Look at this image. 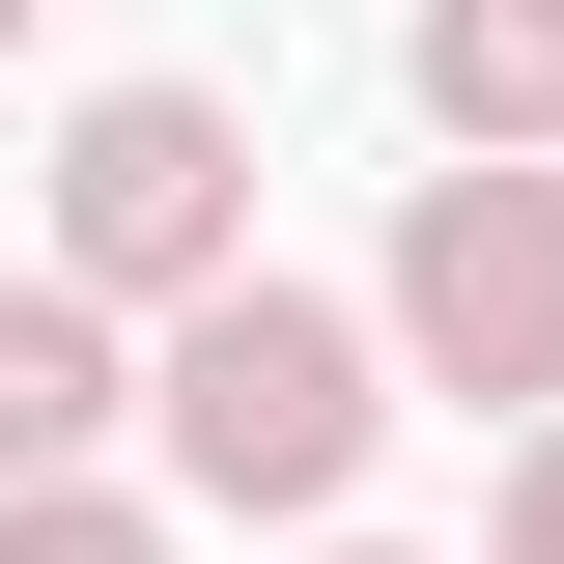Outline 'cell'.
Listing matches in <instances>:
<instances>
[{
  "mask_svg": "<svg viewBox=\"0 0 564 564\" xmlns=\"http://www.w3.org/2000/svg\"><path fill=\"white\" fill-rule=\"evenodd\" d=\"M141 423H170V480H198L226 536H339L367 423H395V311L226 282V311H170V339H141Z\"/></svg>",
  "mask_w": 564,
  "mask_h": 564,
  "instance_id": "6da1fadb",
  "label": "cell"
},
{
  "mask_svg": "<svg viewBox=\"0 0 564 564\" xmlns=\"http://www.w3.org/2000/svg\"><path fill=\"white\" fill-rule=\"evenodd\" d=\"M57 282L85 311H226V282H254V141H226V85H85L57 113Z\"/></svg>",
  "mask_w": 564,
  "mask_h": 564,
  "instance_id": "7a4b0ae2",
  "label": "cell"
},
{
  "mask_svg": "<svg viewBox=\"0 0 564 564\" xmlns=\"http://www.w3.org/2000/svg\"><path fill=\"white\" fill-rule=\"evenodd\" d=\"M395 367L564 423V170H423L395 198Z\"/></svg>",
  "mask_w": 564,
  "mask_h": 564,
  "instance_id": "3957f363",
  "label": "cell"
},
{
  "mask_svg": "<svg viewBox=\"0 0 564 564\" xmlns=\"http://www.w3.org/2000/svg\"><path fill=\"white\" fill-rule=\"evenodd\" d=\"M113 423H141V311H85V282L29 254L0 282V480H85Z\"/></svg>",
  "mask_w": 564,
  "mask_h": 564,
  "instance_id": "277c9868",
  "label": "cell"
},
{
  "mask_svg": "<svg viewBox=\"0 0 564 564\" xmlns=\"http://www.w3.org/2000/svg\"><path fill=\"white\" fill-rule=\"evenodd\" d=\"M395 85H423V141H452V170H564V0H423Z\"/></svg>",
  "mask_w": 564,
  "mask_h": 564,
  "instance_id": "5b68a950",
  "label": "cell"
},
{
  "mask_svg": "<svg viewBox=\"0 0 564 564\" xmlns=\"http://www.w3.org/2000/svg\"><path fill=\"white\" fill-rule=\"evenodd\" d=\"M0 564H170V508H113V480H0Z\"/></svg>",
  "mask_w": 564,
  "mask_h": 564,
  "instance_id": "8992f818",
  "label": "cell"
},
{
  "mask_svg": "<svg viewBox=\"0 0 564 564\" xmlns=\"http://www.w3.org/2000/svg\"><path fill=\"white\" fill-rule=\"evenodd\" d=\"M508 564H564V423H536V452H508Z\"/></svg>",
  "mask_w": 564,
  "mask_h": 564,
  "instance_id": "52a82bcc",
  "label": "cell"
},
{
  "mask_svg": "<svg viewBox=\"0 0 564 564\" xmlns=\"http://www.w3.org/2000/svg\"><path fill=\"white\" fill-rule=\"evenodd\" d=\"M311 564H423V536H311Z\"/></svg>",
  "mask_w": 564,
  "mask_h": 564,
  "instance_id": "ba28073f",
  "label": "cell"
},
{
  "mask_svg": "<svg viewBox=\"0 0 564 564\" xmlns=\"http://www.w3.org/2000/svg\"><path fill=\"white\" fill-rule=\"evenodd\" d=\"M0 57H29V0H0Z\"/></svg>",
  "mask_w": 564,
  "mask_h": 564,
  "instance_id": "9c48e42d",
  "label": "cell"
}]
</instances>
